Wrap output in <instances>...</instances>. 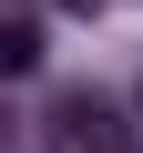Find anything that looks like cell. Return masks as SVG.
Instances as JSON below:
<instances>
[{
	"instance_id": "1",
	"label": "cell",
	"mask_w": 143,
	"mask_h": 153,
	"mask_svg": "<svg viewBox=\"0 0 143 153\" xmlns=\"http://www.w3.org/2000/svg\"><path fill=\"white\" fill-rule=\"evenodd\" d=\"M51 143H61V153H133L143 133H133L102 92H61V102H51Z\"/></svg>"
},
{
	"instance_id": "2",
	"label": "cell",
	"mask_w": 143,
	"mask_h": 153,
	"mask_svg": "<svg viewBox=\"0 0 143 153\" xmlns=\"http://www.w3.org/2000/svg\"><path fill=\"white\" fill-rule=\"evenodd\" d=\"M41 71V21H0V82Z\"/></svg>"
}]
</instances>
